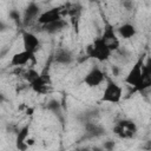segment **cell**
Masks as SVG:
<instances>
[{
	"label": "cell",
	"mask_w": 151,
	"mask_h": 151,
	"mask_svg": "<svg viewBox=\"0 0 151 151\" xmlns=\"http://www.w3.org/2000/svg\"><path fill=\"white\" fill-rule=\"evenodd\" d=\"M86 53L88 58H92L99 63H104L111 58L112 51L110 50L107 44L100 37H98L87 46Z\"/></svg>",
	"instance_id": "cell-1"
},
{
	"label": "cell",
	"mask_w": 151,
	"mask_h": 151,
	"mask_svg": "<svg viewBox=\"0 0 151 151\" xmlns=\"http://www.w3.org/2000/svg\"><path fill=\"white\" fill-rule=\"evenodd\" d=\"M122 98H123V87L114 80L107 78L106 85H105L103 94L100 97V101L110 103V104H118V103H120Z\"/></svg>",
	"instance_id": "cell-2"
},
{
	"label": "cell",
	"mask_w": 151,
	"mask_h": 151,
	"mask_svg": "<svg viewBox=\"0 0 151 151\" xmlns=\"http://www.w3.org/2000/svg\"><path fill=\"white\" fill-rule=\"evenodd\" d=\"M112 131L120 139H132L137 134L138 127L131 119H120L116 123Z\"/></svg>",
	"instance_id": "cell-3"
},
{
	"label": "cell",
	"mask_w": 151,
	"mask_h": 151,
	"mask_svg": "<svg viewBox=\"0 0 151 151\" xmlns=\"http://www.w3.org/2000/svg\"><path fill=\"white\" fill-rule=\"evenodd\" d=\"M100 38L107 44V46L110 47V50L112 52L119 50V47H120L119 35L117 33V29H114V27L110 22H106L104 25V29H103V33H101Z\"/></svg>",
	"instance_id": "cell-4"
},
{
	"label": "cell",
	"mask_w": 151,
	"mask_h": 151,
	"mask_svg": "<svg viewBox=\"0 0 151 151\" xmlns=\"http://www.w3.org/2000/svg\"><path fill=\"white\" fill-rule=\"evenodd\" d=\"M105 79H106V77H105V73L101 71V68H99L98 66H93L84 76L83 81L87 87L94 88V87H98L99 85H101Z\"/></svg>",
	"instance_id": "cell-5"
},
{
	"label": "cell",
	"mask_w": 151,
	"mask_h": 151,
	"mask_svg": "<svg viewBox=\"0 0 151 151\" xmlns=\"http://www.w3.org/2000/svg\"><path fill=\"white\" fill-rule=\"evenodd\" d=\"M21 39H22L24 50H26V51H28L33 54H37V52L40 51V48H41L40 40L33 32L22 31L21 32Z\"/></svg>",
	"instance_id": "cell-6"
},
{
	"label": "cell",
	"mask_w": 151,
	"mask_h": 151,
	"mask_svg": "<svg viewBox=\"0 0 151 151\" xmlns=\"http://www.w3.org/2000/svg\"><path fill=\"white\" fill-rule=\"evenodd\" d=\"M63 18V9L61 7H52L50 9H46L40 13V15L37 19V22L41 26L51 24L53 21H57Z\"/></svg>",
	"instance_id": "cell-7"
},
{
	"label": "cell",
	"mask_w": 151,
	"mask_h": 151,
	"mask_svg": "<svg viewBox=\"0 0 151 151\" xmlns=\"http://www.w3.org/2000/svg\"><path fill=\"white\" fill-rule=\"evenodd\" d=\"M28 63L35 64L37 58H35V54H33V53H31L26 50H22L20 52L14 53L11 58V65L14 66V67H21V66L27 65Z\"/></svg>",
	"instance_id": "cell-8"
},
{
	"label": "cell",
	"mask_w": 151,
	"mask_h": 151,
	"mask_svg": "<svg viewBox=\"0 0 151 151\" xmlns=\"http://www.w3.org/2000/svg\"><path fill=\"white\" fill-rule=\"evenodd\" d=\"M51 84H52V81H51L48 74L40 73V76L35 80H33L29 84V86H31V88L35 93H38V94H45V93H47L48 88L51 87Z\"/></svg>",
	"instance_id": "cell-9"
},
{
	"label": "cell",
	"mask_w": 151,
	"mask_h": 151,
	"mask_svg": "<svg viewBox=\"0 0 151 151\" xmlns=\"http://www.w3.org/2000/svg\"><path fill=\"white\" fill-rule=\"evenodd\" d=\"M40 13H41L40 12V7L35 2H29L26 6V8L24 11V14H22V21H24V24L27 25V24L37 20L38 17L40 15Z\"/></svg>",
	"instance_id": "cell-10"
},
{
	"label": "cell",
	"mask_w": 151,
	"mask_h": 151,
	"mask_svg": "<svg viewBox=\"0 0 151 151\" xmlns=\"http://www.w3.org/2000/svg\"><path fill=\"white\" fill-rule=\"evenodd\" d=\"M29 137V125H25L22 126L18 133H17V138H15V146L18 150L20 151H25L28 149V145L26 144L27 138Z\"/></svg>",
	"instance_id": "cell-11"
},
{
	"label": "cell",
	"mask_w": 151,
	"mask_h": 151,
	"mask_svg": "<svg viewBox=\"0 0 151 151\" xmlns=\"http://www.w3.org/2000/svg\"><path fill=\"white\" fill-rule=\"evenodd\" d=\"M54 60L60 65H70L73 61V54L70 50L60 47L54 53Z\"/></svg>",
	"instance_id": "cell-12"
},
{
	"label": "cell",
	"mask_w": 151,
	"mask_h": 151,
	"mask_svg": "<svg viewBox=\"0 0 151 151\" xmlns=\"http://www.w3.org/2000/svg\"><path fill=\"white\" fill-rule=\"evenodd\" d=\"M117 33H118L119 38H122L124 40H129V39H132L137 34V28L133 24L125 22L117 28Z\"/></svg>",
	"instance_id": "cell-13"
},
{
	"label": "cell",
	"mask_w": 151,
	"mask_h": 151,
	"mask_svg": "<svg viewBox=\"0 0 151 151\" xmlns=\"http://www.w3.org/2000/svg\"><path fill=\"white\" fill-rule=\"evenodd\" d=\"M66 26H67L66 20L61 18V19H59L57 21H53V22L47 24V25H44L42 28H44L45 32H47L50 34H54V33H58V32L63 31L64 28H66Z\"/></svg>",
	"instance_id": "cell-14"
},
{
	"label": "cell",
	"mask_w": 151,
	"mask_h": 151,
	"mask_svg": "<svg viewBox=\"0 0 151 151\" xmlns=\"http://www.w3.org/2000/svg\"><path fill=\"white\" fill-rule=\"evenodd\" d=\"M85 129H86V132L92 136V137H98V136H101L104 132H105V129H103L100 125H97V124H93V123H88L85 125Z\"/></svg>",
	"instance_id": "cell-15"
},
{
	"label": "cell",
	"mask_w": 151,
	"mask_h": 151,
	"mask_svg": "<svg viewBox=\"0 0 151 151\" xmlns=\"http://www.w3.org/2000/svg\"><path fill=\"white\" fill-rule=\"evenodd\" d=\"M39 76H40V73H39V72H37L33 67H31V68H28V70L26 71V73H25V76H24V77H25V79L28 81V84H31V83H32L33 80H35Z\"/></svg>",
	"instance_id": "cell-16"
},
{
	"label": "cell",
	"mask_w": 151,
	"mask_h": 151,
	"mask_svg": "<svg viewBox=\"0 0 151 151\" xmlns=\"http://www.w3.org/2000/svg\"><path fill=\"white\" fill-rule=\"evenodd\" d=\"M143 72L145 78H151V57H147L143 63Z\"/></svg>",
	"instance_id": "cell-17"
},
{
	"label": "cell",
	"mask_w": 151,
	"mask_h": 151,
	"mask_svg": "<svg viewBox=\"0 0 151 151\" xmlns=\"http://www.w3.org/2000/svg\"><path fill=\"white\" fill-rule=\"evenodd\" d=\"M9 17H11V19L14 20L15 22H20V21H21V15H20V13L17 12V11H12V12L9 13Z\"/></svg>",
	"instance_id": "cell-18"
},
{
	"label": "cell",
	"mask_w": 151,
	"mask_h": 151,
	"mask_svg": "<svg viewBox=\"0 0 151 151\" xmlns=\"http://www.w3.org/2000/svg\"><path fill=\"white\" fill-rule=\"evenodd\" d=\"M112 147H114V143L113 142H111V140H109V142H106L105 144H104V149H112Z\"/></svg>",
	"instance_id": "cell-19"
},
{
	"label": "cell",
	"mask_w": 151,
	"mask_h": 151,
	"mask_svg": "<svg viewBox=\"0 0 151 151\" xmlns=\"http://www.w3.org/2000/svg\"><path fill=\"white\" fill-rule=\"evenodd\" d=\"M26 144L28 145V147H29V146H32V145L34 144V139H33V138H31V137H28V138H27V140H26Z\"/></svg>",
	"instance_id": "cell-20"
},
{
	"label": "cell",
	"mask_w": 151,
	"mask_h": 151,
	"mask_svg": "<svg viewBox=\"0 0 151 151\" xmlns=\"http://www.w3.org/2000/svg\"><path fill=\"white\" fill-rule=\"evenodd\" d=\"M88 1H92V2H96V1H99V0H88Z\"/></svg>",
	"instance_id": "cell-21"
}]
</instances>
